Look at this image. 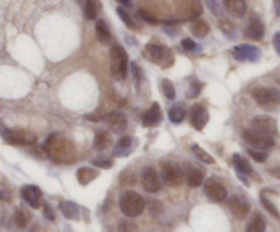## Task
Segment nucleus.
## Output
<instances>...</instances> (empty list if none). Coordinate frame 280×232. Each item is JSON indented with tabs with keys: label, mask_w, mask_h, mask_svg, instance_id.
<instances>
[{
	"label": "nucleus",
	"mask_w": 280,
	"mask_h": 232,
	"mask_svg": "<svg viewBox=\"0 0 280 232\" xmlns=\"http://www.w3.org/2000/svg\"><path fill=\"white\" fill-rule=\"evenodd\" d=\"M43 149L52 163L71 164L76 158V148L74 144L60 134H51L44 141Z\"/></svg>",
	"instance_id": "nucleus-1"
},
{
	"label": "nucleus",
	"mask_w": 280,
	"mask_h": 232,
	"mask_svg": "<svg viewBox=\"0 0 280 232\" xmlns=\"http://www.w3.org/2000/svg\"><path fill=\"white\" fill-rule=\"evenodd\" d=\"M252 96L258 107L268 112H274L280 108V90L276 88L258 86L253 89Z\"/></svg>",
	"instance_id": "nucleus-2"
},
{
	"label": "nucleus",
	"mask_w": 280,
	"mask_h": 232,
	"mask_svg": "<svg viewBox=\"0 0 280 232\" xmlns=\"http://www.w3.org/2000/svg\"><path fill=\"white\" fill-rule=\"evenodd\" d=\"M109 67L115 79L123 81L127 77L128 56L125 48H122L121 45H112L109 51Z\"/></svg>",
	"instance_id": "nucleus-3"
},
{
	"label": "nucleus",
	"mask_w": 280,
	"mask_h": 232,
	"mask_svg": "<svg viewBox=\"0 0 280 232\" xmlns=\"http://www.w3.org/2000/svg\"><path fill=\"white\" fill-rule=\"evenodd\" d=\"M121 212L127 217H137L145 209V200L138 193L133 190H127L119 198Z\"/></svg>",
	"instance_id": "nucleus-4"
},
{
	"label": "nucleus",
	"mask_w": 280,
	"mask_h": 232,
	"mask_svg": "<svg viewBox=\"0 0 280 232\" xmlns=\"http://www.w3.org/2000/svg\"><path fill=\"white\" fill-rule=\"evenodd\" d=\"M148 55L152 59L154 64H157L161 69H170L174 66L175 57L172 51L166 45L156 44V43H149L145 47Z\"/></svg>",
	"instance_id": "nucleus-5"
},
{
	"label": "nucleus",
	"mask_w": 280,
	"mask_h": 232,
	"mask_svg": "<svg viewBox=\"0 0 280 232\" xmlns=\"http://www.w3.org/2000/svg\"><path fill=\"white\" fill-rule=\"evenodd\" d=\"M242 137L246 144H249L252 148H255V149H260V151L271 149V148L275 145L274 138H272L271 135H265V134L257 131L255 129L245 130L242 134Z\"/></svg>",
	"instance_id": "nucleus-6"
},
{
	"label": "nucleus",
	"mask_w": 280,
	"mask_h": 232,
	"mask_svg": "<svg viewBox=\"0 0 280 232\" xmlns=\"http://www.w3.org/2000/svg\"><path fill=\"white\" fill-rule=\"evenodd\" d=\"M3 139L6 144L18 145V146H27L33 145L37 141L36 134L27 130H3Z\"/></svg>",
	"instance_id": "nucleus-7"
},
{
	"label": "nucleus",
	"mask_w": 280,
	"mask_h": 232,
	"mask_svg": "<svg viewBox=\"0 0 280 232\" xmlns=\"http://www.w3.org/2000/svg\"><path fill=\"white\" fill-rule=\"evenodd\" d=\"M161 178H163V182L168 184L170 187H179L183 183L185 174L179 165L167 161L161 164Z\"/></svg>",
	"instance_id": "nucleus-8"
},
{
	"label": "nucleus",
	"mask_w": 280,
	"mask_h": 232,
	"mask_svg": "<svg viewBox=\"0 0 280 232\" xmlns=\"http://www.w3.org/2000/svg\"><path fill=\"white\" fill-rule=\"evenodd\" d=\"M232 56L238 62L257 63L261 59V50L252 44L236 45L232 50Z\"/></svg>",
	"instance_id": "nucleus-9"
},
{
	"label": "nucleus",
	"mask_w": 280,
	"mask_h": 232,
	"mask_svg": "<svg viewBox=\"0 0 280 232\" xmlns=\"http://www.w3.org/2000/svg\"><path fill=\"white\" fill-rule=\"evenodd\" d=\"M203 13L201 0H180L178 4V15L182 21L197 19Z\"/></svg>",
	"instance_id": "nucleus-10"
},
{
	"label": "nucleus",
	"mask_w": 280,
	"mask_h": 232,
	"mask_svg": "<svg viewBox=\"0 0 280 232\" xmlns=\"http://www.w3.org/2000/svg\"><path fill=\"white\" fill-rule=\"evenodd\" d=\"M205 195L215 202H222L227 198V188L216 178H208L204 182Z\"/></svg>",
	"instance_id": "nucleus-11"
},
{
	"label": "nucleus",
	"mask_w": 280,
	"mask_h": 232,
	"mask_svg": "<svg viewBox=\"0 0 280 232\" xmlns=\"http://www.w3.org/2000/svg\"><path fill=\"white\" fill-rule=\"evenodd\" d=\"M229 212L234 214L236 219H245L250 213V205L249 201L242 195H232L227 202Z\"/></svg>",
	"instance_id": "nucleus-12"
},
{
	"label": "nucleus",
	"mask_w": 280,
	"mask_h": 232,
	"mask_svg": "<svg viewBox=\"0 0 280 232\" xmlns=\"http://www.w3.org/2000/svg\"><path fill=\"white\" fill-rule=\"evenodd\" d=\"M142 187L148 193H157L160 190V178L153 167H145L141 172Z\"/></svg>",
	"instance_id": "nucleus-13"
},
{
	"label": "nucleus",
	"mask_w": 280,
	"mask_h": 232,
	"mask_svg": "<svg viewBox=\"0 0 280 232\" xmlns=\"http://www.w3.org/2000/svg\"><path fill=\"white\" fill-rule=\"evenodd\" d=\"M252 129H255V130L262 132L265 135H271V137H274L278 132L276 120L269 118V116H264V115H258L252 120Z\"/></svg>",
	"instance_id": "nucleus-14"
},
{
	"label": "nucleus",
	"mask_w": 280,
	"mask_h": 232,
	"mask_svg": "<svg viewBox=\"0 0 280 232\" xmlns=\"http://www.w3.org/2000/svg\"><path fill=\"white\" fill-rule=\"evenodd\" d=\"M209 120V112L203 104H194L190 109V123L191 126L197 130L201 131L205 127V125Z\"/></svg>",
	"instance_id": "nucleus-15"
},
{
	"label": "nucleus",
	"mask_w": 280,
	"mask_h": 232,
	"mask_svg": "<svg viewBox=\"0 0 280 232\" xmlns=\"http://www.w3.org/2000/svg\"><path fill=\"white\" fill-rule=\"evenodd\" d=\"M21 195L24 198V201L32 206L33 209H38L41 206L43 202V193L37 186H25V187L21 190Z\"/></svg>",
	"instance_id": "nucleus-16"
},
{
	"label": "nucleus",
	"mask_w": 280,
	"mask_h": 232,
	"mask_svg": "<svg viewBox=\"0 0 280 232\" xmlns=\"http://www.w3.org/2000/svg\"><path fill=\"white\" fill-rule=\"evenodd\" d=\"M183 174H185V180L190 187H198L201 186L204 180V172L197 167H194L193 164L186 163L183 165Z\"/></svg>",
	"instance_id": "nucleus-17"
},
{
	"label": "nucleus",
	"mask_w": 280,
	"mask_h": 232,
	"mask_svg": "<svg viewBox=\"0 0 280 232\" xmlns=\"http://www.w3.org/2000/svg\"><path fill=\"white\" fill-rule=\"evenodd\" d=\"M107 123L115 134H122L127 129V118L125 113L119 112V111H114L109 113L107 116Z\"/></svg>",
	"instance_id": "nucleus-18"
},
{
	"label": "nucleus",
	"mask_w": 280,
	"mask_h": 232,
	"mask_svg": "<svg viewBox=\"0 0 280 232\" xmlns=\"http://www.w3.org/2000/svg\"><path fill=\"white\" fill-rule=\"evenodd\" d=\"M223 6L226 11L234 18H242L248 11L246 0H223Z\"/></svg>",
	"instance_id": "nucleus-19"
},
{
	"label": "nucleus",
	"mask_w": 280,
	"mask_h": 232,
	"mask_svg": "<svg viewBox=\"0 0 280 232\" xmlns=\"http://www.w3.org/2000/svg\"><path fill=\"white\" fill-rule=\"evenodd\" d=\"M265 36V27L264 24L258 18L250 19L248 27H246V37L255 41H261Z\"/></svg>",
	"instance_id": "nucleus-20"
},
{
	"label": "nucleus",
	"mask_w": 280,
	"mask_h": 232,
	"mask_svg": "<svg viewBox=\"0 0 280 232\" xmlns=\"http://www.w3.org/2000/svg\"><path fill=\"white\" fill-rule=\"evenodd\" d=\"M161 120V109L157 103H153L151 108L147 112L142 115V125L145 127H153V126L159 125Z\"/></svg>",
	"instance_id": "nucleus-21"
},
{
	"label": "nucleus",
	"mask_w": 280,
	"mask_h": 232,
	"mask_svg": "<svg viewBox=\"0 0 280 232\" xmlns=\"http://www.w3.org/2000/svg\"><path fill=\"white\" fill-rule=\"evenodd\" d=\"M133 148V139L131 137H123L121 138L112 149V156L114 157H125L131 153Z\"/></svg>",
	"instance_id": "nucleus-22"
},
{
	"label": "nucleus",
	"mask_w": 280,
	"mask_h": 232,
	"mask_svg": "<svg viewBox=\"0 0 280 232\" xmlns=\"http://www.w3.org/2000/svg\"><path fill=\"white\" fill-rule=\"evenodd\" d=\"M96 36L102 45H108L111 43V38H112L111 30H109V26L107 25V22L104 19H99L96 22Z\"/></svg>",
	"instance_id": "nucleus-23"
},
{
	"label": "nucleus",
	"mask_w": 280,
	"mask_h": 232,
	"mask_svg": "<svg viewBox=\"0 0 280 232\" xmlns=\"http://www.w3.org/2000/svg\"><path fill=\"white\" fill-rule=\"evenodd\" d=\"M232 163H234V167H235V170L238 174H242V175L246 176L253 175V168H252V165H250L248 160H246L243 156H241V155L235 153V155L232 156Z\"/></svg>",
	"instance_id": "nucleus-24"
},
{
	"label": "nucleus",
	"mask_w": 280,
	"mask_h": 232,
	"mask_svg": "<svg viewBox=\"0 0 280 232\" xmlns=\"http://www.w3.org/2000/svg\"><path fill=\"white\" fill-rule=\"evenodd\" d=\"M59 209H60V212L63 213V216L66 219H70V220L79 219V207L76 206V204H74V202L71 201L60 202Z\"/></svg>",
	"instance_id": "nucleus-25"
},
{
	"label": "nucleus",
	"mask_w": 280,
	"mask_h": 232,
	"mask_svg": "<svg viewBox=\"0 0 280 232\" xmlns=\"http://www.w3.org/2000/svg\"><path fill=\"white\" fill-rule=\"evenodd\" d=\"M102 10V3L100 0H85V6H83V14L86 19L93 21L97 18V15Z\"/></svg>",
	"instance_id": "nucleus-26"
},
{
	"label": "nucleus",
	"mask_w": 280,
	"mask_h": 232,
	"mask_svg": "<svg viewBox=\"0 0 280 232\" xmlns=\"http://www.w3.org/2000/svg\"><path fill=\"white\" fill-rule=\"evenodd\" d=\"M100 175V172L96 170H92V168H88V167H82V168H79L78 172H76V178H78V180L81 184H89L90 182H93L96 178H99Z\"/></svg>",
	"instance_id": "nucleus-27"
},
{
	"label": "nucleus",
	"mask_w": 280,
	"mask_h": 232,
	"mask_svg": "<svg viewBox=\"0 0 280 232\" xmlns=\"http://www.w3.org/2000/svg\"><path fill=\"white\" fill-rule=\"evenodd\" d=\"M111 144H112V139L107 131H100L96 134L95 141H93V148L96 151H105L111 146Z\"/></svg>",
	"instance_id": "nucleus-28"
},
{
	"label": "nucleus",
	"mask_w": 280,
	"mask_h": 232,
	"mask_svg": "<svg viewBox=\"0 0 280 232\" xmlns=\"http://www.w3.org/2000/svg\"><path fill=\"white\" fill-rule=\"evenodd\" d=\"M168 118L171 120V123L174 125H179V123H182L186 118V109L180 104L179 105H175V107H172L170 111H168Z\"/></svg>",
	"instance_id": "nucleus-29"
},
{
	"label": "nucleus",
	"mask_w": 280,
	"mask_h": 232,
	"mask_svg": "<svg viewBox=\"0 0 280 232\" xmlns=\"http://www.w3.org/2000/svg\"><path fill=\"white\" fill-rule=\"evenodd\" d=\"M14 220H15V224L19 228H25L30 221V212L26 210L25 207H18L15 210V214H14Z\"/></svg>",
	"instance_id": "nucleus-30"
},
{
	"label": "nucleus",
	"mask_w": 280,
	"mask_h": 232,
	"mask_svg": "<svg viewBox=\"0 0 280 232\" xmlns=\"http://www.w3.org/2000/svg\"><path fill=\"white\" fill-rule=\"evenodd\" d=\"M190 30L197 37H205L209 31V25L203 19H196L194 24L190 26Z\"/></svg>",
	"instance_id": "nucleus-31"
},
{
	"label": "nucleus",
	"mask_w": 280,
	"mask_h": 232,
	"mask_svg": "<svg viewBox=\"0 0 280 232\" xmlns=\"http://www.w3.org/2000/svg\"><path fill=\"white\" fill-rule=\"evenodd\" d=\"M248 232H262L265 231V220L262 219V216L260 213H255V217L252 219V221L249 223Z\"/></svg>",
	"instance_id": "nucleus-32"
},
{
	"label": "nucleus",
	"mask_w": 280,
	"mask_h": 232,
	"mask_svg": "<svg viewBox=\"0 0 280 232\" xmlns=\"http://www.w3.org/2000/svg\"><path fill=\"white\" fill-rule=\"evenodd\" d=\"M191 151H193L194 156L197 157V160H200V161H203V163H205V164H213L215 163V158L210 156L208 152H205L203 148H200L198 145H193Z\"/></svg>",
	"instance_id": "nucleus-33"
},
{
	"label": "nucleus",
	"mask_w": 280,
	"mask_h": 232,
	"mask_svg": "<svg viewBox=\"0 0 280 232\" xmlns=\"http://www.w3.org/2000/svg\"><path fill=\"white\" fill-rule=\"evenodd\" d=\"M260 200H261L262 206L265 207V209H267V210H268V212H269V213L272 214V216H275L276 219H280L279 209L276 207V205H275L274 202L271 201V200H268L267 195L262 194V193H261V195H260Z\"/></svg>",
	"instance_id": "nucleus-34"
},
{
	"label": "nucleus",
	"mask_w": 280,
	"mask_h": 232,
	"mask_svg": "<svg viewBox=\"0 0 280 232\" xmlns=\"http://www.w3.org/2000/svg\"><path fill=\"white\" fill-rule=\"evenodd\" d=\"M161 89H163V93L166 96L168 100H174L175 99V88H174V85H172V82L170 79H163L161 81Z\"/></svg>",
	"instance_id": "nucleus-35"
},
{
	"label": "nucleus",
	"mask_w": 280,
	"mask_h": 232,
	"mask_svg": "<svg viewBox=\"0 0 280 232\" xmlns=\"http://www.w3.org/2000/svg\"><path fill=\"white\" fill-rule=\"evenodd\" d=\"M116 13H118L119 18L123 21V24L127 26V27H130V29H135V27H137L135 24H134V21L131 19V17L128 15V13L123 8V7H118V8H116Z\"/></svg>",
	"instance_id": "nucleus-36"
},
{
	"label": "nucleus",
	"mask_w": 280,
	"mask_h": 232,
	"mask_svg": "<svg viewBox=\"0 0 280 232\" xmlns=\"http://www.w3.org/2000/svg\"><path fill=\"white\" fill-rule=\"evenodd\" d=\"M220 29L227 37H234L235 36V25L229 22V19H222L220 21Z\"/></svg>",
	"instance_id": "nucleus-37"
},
{
	"label": "nucleus",
	"mask_w": 280,
	"mask_h": 232,
	"mask_svg": "<svg viewBox=\"0 0 280 232\" xmlns=\"http://www.w3.org/2000/svg\"><path fill=\"white\" fill-rule=\"evenodd\" d=\"M182 47L187 52H200V51L203 50V47L197 44L196 41H193L191 38H183L182 40Z\"/></svg>",
	"instance_id": "nucleus-38"
},
{
	"label": "nucleus",
	"mask_w": 280,
	"mask_h": 232,
	"mask_svg": "<svg viewBox=\"0 0 280 232\" xmlns=\"http://www.w3.org/2000/svg\"><path fill=\"white\" fill-rule=\"evenodd\" d=\"M201 89H203V82H200L198 79H194V81L190 83V88L187 90V96L190 99H196L198 94L201 93Z\"/></svg>",
	"instance_id": "nucleus-39"
},
{
	"label": "nucleus",
	"mask_w": 280,
	"mask_h": 232,
	"mask_svg": "<svg viewBox=\"0 0 280 232\" xmlns=\"http://www.w3.org/2000/svg\"><path fill=\"white\" fill-rule=\"evenodd\" d=\"M249 155L253 157V160H255L257 163H265L268 158V153L264 151H255V149H249Z\"/></svg>",
	"instance_id": "nucleus-40"
},
{
	"label": "nucleus",
	"mask_w": 280,
	"mask_h": 232,
	"mask_svg": "<svg viewBox=\"0 0 280 232\" xmlns=\"http://www.w3.org/2000/svg\"><path fill=\"white\" fill-rule=\"evenodd\" d=\"M138 15H140V18L142 19V21L148 22L149 25H156V24H157L156 17H153L152 14L148 13L147 10H138Z\"/></svg>",
	"instance_id": "nucleus-41"
},
{
	"label": "nucleus",
	"mask_w": 280,
	"mask_h": 232,
	"mask_svg": "<svg viewBox=\"0 0 280 232\" xmlns=\"http://www.w3.org/2000/svg\"><path fill=\"white\" fill-rule=\"evenodd\" d=\"M93 165L99 167V168H111L114 163L108 158H97V160H93Z\"/></svg>",
	"instance_id": "nucleus-42"
},
{
	"label": "nucleus",
	"mask_w": 280,
	"mask_h": 232,
	"mask_svg": "<svg viewBox=\"0 0 280 232\" xmlns=\"http://www.w3.org/2000/svg\"><path fill=\"white\" fill-rule=\"evenodd\" d=\"M149 212L152 214H159L161 210H163V206H161V204H160L159 201H153V200H151L149 201Z\"/></svg>",
	"instance_id": "nucleus-43"
},
{
	"label": "nucleus",
	"mask_w": 280,
	"mask_h": 232,
	"mask_svg": "<svg viewBox=\"0 0 280 232\" xmlns=\"http://www.w3.org/2000/svg\"><path fill=\"white\" fill-rule=\"evenodd\" d=\"M206 4H208V8H209L212 13L215 15H219L220 14V8H219V1L217 0H205Z\"/></svg>",
	"instance_id": "nucleus-44"
},
{
	"label": "nucleus",
	"mask_w": 280,
	"mask_h": 232,
	"mask_svg": "<svg viewBox=\"0 0 280 232\" xmlns=\"http://www.w3.org/2000/svg\"><path fill=\"white\" fill-rule=\"evenodd\" d=\"M44 216L47 219L50 220V221H53L55 220V213H53V210H52V207L50 206V204L48 202L44 201Z\"/></svg>",
	"instance_id": "nucleus-45"
},
{
	"label": "nucleus",
	"mask_w": 280,
	"mask_h": 232,
	"mask_svg": "<svg viewBox=\"0 0 280 232\" xmlns=\"http://www.w3.org/2000/svg\"><path fill=\"white\" fill-rule=\"evenodd\" d=\"M272 43H274L275 51H276V52L280 55V31H278V33L275 34L274 41H272Z\"/></svg>",
	"instance_id": "nucleus-46"
},
{
	"label": "nucleus",
	"mask_w": 280,
	"mask_h": 232,
	"mask_svg": "<svg viewBox=\"0 0 280 232\" xmlns=\"http://www.w3.org/2000/svg\"><path fill=\"white\" fill-rule=\"evenodd\" d=\"M269 175H272V176H275V178L280 179V167H276V168L269 170Z\"/></svg>",
	"instance_id": "nucleus-47"
},
{
	"label": "nucleus",
	"mask_w": 280,
	"mask_h": 232,
	"mask_svg": "<svg viewBox=\"0 0 280 232\" xmlns=\"http://www.w3.org/2000/svg\"><path fill=\"white\" fill-rule=\"evenodd\" d=\"M119 3H122L123 6H130L131 4V0H118Z\"/></svg>",
	"instance_id": "nucleus-48"
},
{
	"label": "nucleus",
	"mask_w": 280,
	"mask_h": 232,
	"mask_svg": "<svg viewBox=\"0 0 280 232\" xmlns=\"http://www.w3.org/2000/svg\"><path fill=\"white\" fill-rule=\"evenodd\" d=\"M276 8H278V15H280V0H278V3H276Z\"/></svg>",
	"instance_id": "nucleus-49"
}]
</instances>
